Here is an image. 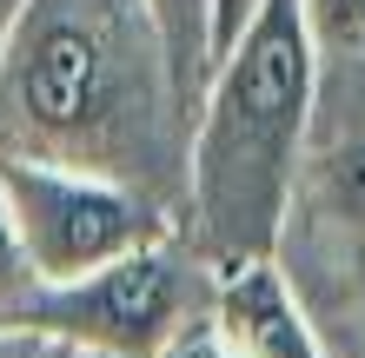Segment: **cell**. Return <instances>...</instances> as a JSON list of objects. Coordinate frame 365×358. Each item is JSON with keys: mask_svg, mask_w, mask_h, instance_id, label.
Masks as SVG:
<instances>
[{"mask_svg": "<svg viewBox=\"0 0 365 358\" xmlns=\"http://www.w3.org/2000/svg\"><path fill=\"white\" fill-rule=\"evenodd\" d=\"M0 153L106 173L153 199L186 186V107L146 0H14L0 27Z\"/></svg>", "mask_w": 365, "mask_h": 358, "instance_id": "obj_1", "label": "cell"}, {"mask_svg": "<svg viewBox=\"0 0 365 358\" xmlns=\"http://www.w3.org/2000/svg\"><path fill=\"white\" fill-rule=\"evenodd\" d=\"M319 93L306 0H259L246 33L212 60L186 126V219L206 265L272 259L292 219Z\"/></svg>", "mask_w": 365, "mask_h": 358, "instance_id": "obj_2", "label": "cell"}, {"mask_svg": "<svg viewBox=\"0 0 365 358\" xmlns=\"http://www.w3.org/2000/svg\"><path fill=\"white\" fill-rule=\"evenodd\" d=\"M206 272L212 265L200 252L173 246V233H166L153 246H133L120 259L80 272V279L34 285L7 319L60 332V339L93 345L106 358H160L192 319H206V299H212Z\"/></svg>", "mask_w": 365, "mask_h": 358, "instance_id": "obj_3", "label": "cell"}, {"mask_svg": "<svg viewBox=\"0 0 365 358\" xmlns=\"http://www.w3.org/2000/svg\"><path fill=\"white\" fill-rule=\"evenodd\" d=\"M0 199L14 213V233L27 246V265L40 285L80 279L120 252L173 233V219L153 193L106 173L60 166V159H34V153H0Z\"/></svg>", "mask_w": 365, "mask_h": 358, "instance_id": "obj_4", "label": "cell"}, {"mask_svg": "<svg viewBox=\"0 0 365 358\" xmlns=\"http://www.w3.org/2000/svg\"><path fill=\"white\" fill-rule=\"evenodd\" d=\"M206 319L220 332L226 358H326V345H319V332L306 319V305H299L292 279L279 272V252L272 259L212 265Z\"/></svg>", "mask_w": 365, "mask_h": 358, "instance_id": "obj_5", "label": "cell"}, {"mask_svg": "<svg viewBox=\"0 0 365 358\" xmlns=\"http://www.w3.org/2000/svg\"><path fill=\"white\" fill-rule=\"evenodd\" d=\"M206 7L212 0H146V14L160 27V47H166L173 93L186 107V126H192V107H200V87H206Z\"/></svg>", "mask_w": 365, "mask_h": 358, "instance_id": "obj_6", "label": "cell"}, {"mask_svg": "<svg viewBox=\"0 0 365 358\" xmlns=\"http://www.w3.org/2000/svg\"><path fill=\"white\" fill-rule=\"evenodd\" d=\"M319 179H326V206L332 219L352 233V246L365 252V139L346 146V153H332L326 166H319Z\"/></svg>", "mask_w": 365, "mask_h": 358, "instance_id": "obj_7", "label": "cell"}, {"mask_svg": "<svg viewBox=\"0 0 365 358\" xmlns=\"http://www.w3.org/2000/svg\"><path fill=\"white\" fill-rule=\"evenodd\" d=\"M319 53H359L365 47V0H306Z\"/></svg>", "mask_w": 365, "mask_h": 358, "instance_id": "obj_8", "label": "cell"}, {"mask_svg": "<svg viewBox=\"0 0 365 358\" xmlns=\"http://www.w3.org/2000/svg\"><path fill=\"white\" fill-rule=\"evenodd\" d=\"M34 285H40V279H34V265H27V246H20L14 213H7V199H0V319H7Z\"/></svg>", "mask_w": 365, "mask_h": 358, "instance_id": "obj_9", "label": "cell"}, {"mask_svg": "<svg viewBox=\"0 0 365 358\" xmlns=\"http://www.w3.org/2000/svg\"><path fill=\"white\" fill-rule=\"evenodd\" d=\"M0 358H106V352L73 345V339H60V332H40V325H14V319H0Z\"/></svg>", "mask_w": 365, "mask_h": 358, "instance_id": "obj_10", "label": "cell"}, {"mask_svg": "<svg viewBox=\"0 0 365 358\" xmlns=\"http://www.w3.org/2000/svg\"><path fill=\"white\" fill-rule=\"evenodd\" d=\"M252 7H259V0H212V7H206V73H212V60H220L232 40L246 33Z\"/></svg>", "mask_w": 365, "mask_h": 358, "instance_id": "obj_11", "label": "cell"}, {"mask_svg": "<svg viewBox=\"0 0 365 358\" xmlns=\"http://www.w3.org/2000/svg\"><path fill=\"white\" fill-rule=\"evenodd\" d=\"M160 358H226V345H220V332H212V319H192Z\"/></svg>", "mask_w": 365, "mask_h": 358, "instance_id": "obj_12", "label": "cell"}]
</instances>
